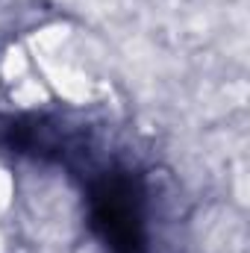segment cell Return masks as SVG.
Here are the masks:
<instances>
[{
  "mask_svg": "<svg viewBox=\"0 0 250 253\" xmlns=\"http://www.w3.org/2000/svg\"><path fill=\"white\" fill-rule=\"evenodd\" d=\"M141 197V186L126 171H100L88 183L91 227L112 253H144Z\"/></svg>",
  "mask_w": 250,
  "mask_h": 253,
  "instance_id": "1",
  "label": "cell"
},
{
  "mask_svg": "<svg viewBox=\"0 0 250 253\" xmlns=\"http://www.w3.org/2000/svg\"><path fill=\"white\" fill-rule=\"evenodd\" d=\"M0 147H9L15 153H30L42 159H71L74 153H83V138L62 129L53 118H33V115H0Z\"/></svg>",
  "mask_w": 250,
  "mask_h": 253,
  "instance_id": "2",
  "label": "cell"
}]
</instances>
